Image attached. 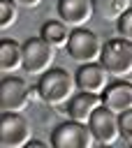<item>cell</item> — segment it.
<instances>
[{"mask_svg": "<svg viewBox=\"0 0 132 148\" xmlns=\"http://www.w3.org/2000/svg\"><path fill=\"white\" fill-rule=\"evenodd\" d=\"M79 90L76 86V76L72 72H67L65 67H51L46 69L39 79H37V95L51 104V106H60L67 104L69 97Z\"/></svg>", "mask_w": 132, "mask_h": 148, "instance_id": "1", "label": "cell"}, {"mask_svg": "<svg viewBox=\"0 0 132 148\" xmlns=\"http://www.w3.org/2000/svg\"><path fill=\"white\" fill-rule=\"evenodd\" d=\"M100 62L113 79H127L132 74V42L125 37H111L102 46Z\"/></svg>", "mask_w": 132, "mask_h": 148, "instance_id": "2", "label": "cell"}, {"mask_svg": "<svg viewBox=\"0 0 132 148\" xmlns=\"http://www.w3.org/2000/svg\"><path fill=\"white\" fill-rule=\"evenodd\" d=\"M93 143H95V136H93L88 123L67 118L51 130V146L53 148H90Z\"/></svg>", "mask_w": 132, "mask_h": 148, "instance_id": "3", "label": "cell"}, {"mask_svg": "<svg viewBox=\"0 0 132 148\" xmlns=\"http://www.w3.org/2000/svg\"><path fill=\"white\" fill-rule=\"evenodd\" d=\"M102 46H104V42L100 39V35L88 30L86 25H81V28H72V35H69V42H67L65 49H67L69 58L81 65V62L100 60Z\"/></svg>", "mask_w": 132, "mask_h": 148, "instance_id": "4", "label": "cell"}, {"mask_svg": "<svg viewBox=\"0 0 132 148\" xmlns=\"http://www.w3.org/2000/svg\"><path fill=\"white\" fill-rule=\"evenodd\" d=\"M56 46H51L42 35L30 37L23 42V72L32 76H42L46 69L53 67Z\"/></svg>", "mask_w": 132, "mask_h": 148, "instance_id": "5", "label": "cell"}, {"mask_svg": "<svg viewBox=\"0 0 132 148\" xmlns=\"http://www.w3.org/2000/svg\"><path fill=\"white\" fill-rule=\"evenodd\" d=\"M32 130L23 113L2 111L0 116V146L2 148H23L30 143Z\"/></svg>", "mask_w": 132, "mask_h": 148, "instance_id": "6", "label": "cell"}, {"mask_svg": "<svg viewBox=\"0 0 132 148\" xmlns=\"http://www.w3.org/2000/svg\"><path fill=\"white\" fill-rule=\"evenodd\" d=\"M88 127H90V132H93V136H95V143H100V146H113V143L120 139L118 113L111 111V109L104 106V104H100V106L93 111V116H90V120H88Z\"/></svg>", "mask_w": 132, "mask_h": 148, "instance_id": "7", "label": "cell"}, {"mask_svg": "<svg viewBox=\"0 0 132 148\" xmlns=\"http://www.w3.org/2000/svg\"><path fill=\"white\" fill-rule=\"evenodd\" d=\"M30 102V88L21 76L5 74L0 81V111H14L21 113Z\"/></svg>", "mask_w": 132, "mask_h": 148, "instance_id": "8", "label": "cell"}, {"mask_svg": "<svg viewBox=\"0 0 132 148\" xmlns=\"http://www.w3.org/2000/svg\"><path fill=\"white\" fill-rule=\"evenodd\" d=\"M76 76V86L79 90H86V92H95V95H102L107 90V86L111 83V74L107 72V67L100 62V60H93V62H81L79 69L74 72Z\"/></svg>", "mask_w": 132, "mask_h": 148, "instance_id": "9", "label": "cell"}, {"mask_svg": "<svg viewBox=\"0 0 132 148\" xmlns=\"http://www.w3.org/2000/svg\"><path fill=\"white\" fill-rule=\"evenodd\" d=\"M102 104L109 106L116 113H123L127 109H132V81L127 79H116L107 86V90L102 92Z\"/></svg>", "mask_w": 132, "mask_h": 148, "instance_id": "10", "label": "cell"}, {"mask_svg": "<svg viewBox=\"0 0 132 148\" xmlns=\"http://www.w3.org/2000/svg\"><path fill=\"white\" fill-rule=\"evenodd\" d=\"M93 14V0H58V16L72 28L86 25Z\"/></svg>", "mask_w": 132, "mask_h": 148, "instance_id": "11", "label": "cell"}, {"mask_svg": "<svg viewBox=\"0 0 132 148\" xmlns=\"http://www.w3.org/2000/svg\"><path fill=\"white\" fill-rule=\"evenodd\" d=\"M102 104V95H95V92H86V90H76L69 102L65 104V113L67 118H74V120H81V123H88L93 111Z\"/></svg>", "mask_w": 132, "mask_h": 148, "instance_id": "12", "label": "cell"}, {"mask_svg": "<svg viewBox=\"0 0 132 148\" xmlns=\"http://www.w3.org/2000/svg\"><path fill=\"white\" fill-rule=\"evenodd\" d=\"M19 69H23V44L14 39H2L0 42V72L14 74Z\"/></svg>", "mask_w": 132, "mask_h": 148, "instance_id": "13", "label": "cell"}, {"mask_svg": "<svg viewBox=\"0 0 132 148\" xmlns=\"http://www.w3.org/2000/svg\"><path fill=\"white\" fill-rule=\"evenodd\" d=\"M69 28H72V25H67L63 18H51V21H46V23L42 25L39 35H42L51 46L63 49V46H67V42H69V35H72Z\"/></svg>", "mask_w": 132, "mask_h": 148, "instance_id": "14", "label": "cell"}, {"mask_svg": "<svg viewBox=\"0 0 132 148\" xmlns=\"http://www.w3.org/2000/svg\"><path fill=\"white\" fill-rule=\"evenodd\" d=\"M93 9L102 21H118L130 9V0H93Z\"/></svg>", "mask_w": 132, "mask_h": 148, "instance_id": "15", "label": "cell"}, {"mask_svg": "<svg viewBox=\"0 0 132 148\" xmlns=\"http://www.w3.org/2000/svg\"><path fill=\"white\" fill-rule=\"evenodd\" d=\"M19 2L16 0H0V30H7L19 18Z\"/></svg>", "mask_w": 132, "mask_h": 148, "instance_id": "16", "label": "cell"}, {"mask_svg": "<svg viewBox=\"0 0 132 148\" xmlns=\"http://www.w3.org/2000/svg\"><path fill=\"white\" fill-rule=\"evenodd\" d=\"M118 125H120V136L127 143H132V109L118 113Z\"/></svg>", "mask_w": 132, "mask_h": 148, "instance_id": "17", "label": "cell"}, {"mask_svg": "<svg viewBox=\"0 0 132 148\" xmlns=\"http://www.w3.org/2000/svg\"><path fill=\"white\" fill-rule=\"evenodd\" d=\"M116 25H118V35L132 42V7H130V9L116 21Z\"/></svg>", "mask_w": 132, "mask_h": 148, "instance_id": "18", "label": "cell"}, {"mask_svg": "<svg viewBox=\"0 0 132 148\" xmlns=\"http://www.w3.org/2000/svg\"><path fill=\"white\" fill-rule=\"evenodd\" d=\"M21 7H28V9H32V7H37V5H42L44 0H16Z\"/></svg>", "mask_w": 132, "mask_h": 148, "instance_id": "19", "label": "cell"}]
</instances>
